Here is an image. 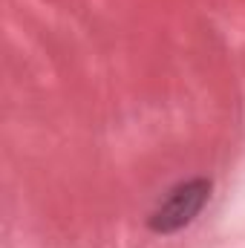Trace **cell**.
<instances>
[{"instance_id": "cell-1", "label": "cell", "mask_w": 245, "mask_h": 248, "mask_svg": "<svg viewBox=\"0 0 245 248\" xmlns=\"http://www.w3.org/2000/svg\"><path fill=\"white\" fill-rule=\"evenodd\" d=\"M211 196V182L208 179H193L179 185L150 217V231L156 234H176L184 225L196 219V214L205 208Z\"/></svg>"}]
</instances>
